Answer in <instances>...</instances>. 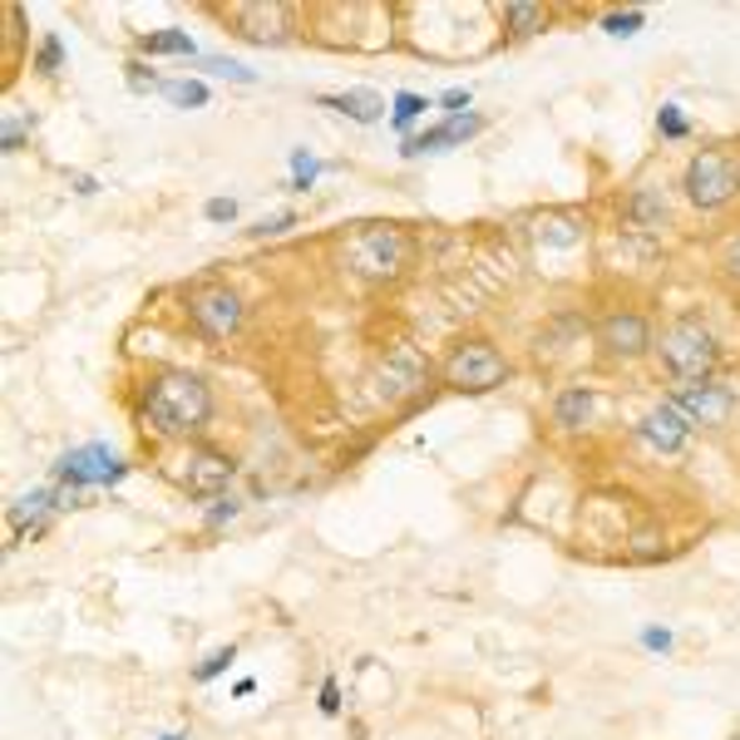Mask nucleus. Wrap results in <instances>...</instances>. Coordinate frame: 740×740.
Listing matches in <instances>:
<instances>
[{
    "label": "nucleus",
    "mask_w": 740,
    "mask_h": 740,
    "mask_svg": "<svg viewBox=\"0 0 740 740\" xmlns=\"http://www.w3.org/2000/svg\"><path fill=\"white\" fill-rule=\"evenodd\" d=\"M316 179H322V159H312L306 149H296L292 153V187H302V193H306Z\"/></svg>",
    "instance_id": "obj_22"
},
{
    "label": "nucleus",
    "mask_w": 740,
    "mask_h": 740,
    "mask_svg": "<svg viewBox=\"0 0 740 740\" xmlns=\"http://www.w3.org/2000/svg\"><path fill=\"white\" fill-rule=\"evenodd\" d=\"M598 346L612 361H637V356H647L657 341H651V322H647L642 312H627V306H617V312H607L602 322H598Z\"/></svg>",
    "instance_id": "obj_9"
},
{
    "label": "nucleus",
    "mask_w": 740,
    "mask_h": 740,
    "mask_svg": "<svg viewBox=\"0 0 740 740\" xmlns=\"http://www.w3.org/2000/svg\"><path fill=\"white\" fill-rule=\"evenodd\" d=\"M642 642H647V647H661V651H667V647H671V632H647Z\"/></svg>",
    "instance_id": "obj_35"
},
{
    "label": "nucleus",
    "mask_w": 740,
    "mask_h": 740,
    "mask_svg": "<svg viewBox=\"0 0 740 740\" xmlns=\"http://www.w3.org/2000/svg\"><path fill=\"white\" fill-rule=\"evenodd\" d=\"M203 70H213V74H227V80H242V84L252 80V70H247V64H237V60H207Z\"/></svg>",
    "instance_id": "obj_30"
},
{
    "label": "nucleus",
    "mask_w": 740,
    "mask_h": 740,
    "mask_svg": "<svg viewBox=\"0 0 740 740\" xmlns=\"http://www.w3.org/2000/svg\"><path fill=\"white\" fill-rule=\"evenodd\" d=\"M341 262H346V272H356L366 282H401L415 262V237L391 223H366V227L346 232Z\"/></svg>",
    "instance_id": "obj_2"
},
{
    "label": "nucleus",
    "mask_w": 740,
    "mask_h": 740,
    "mask_svg": "<svg viewBox=\"0 0 740 740\" xmlns=\"http://www.w3.org/2000/svg\"><path fill=\"white\" fill-rule=\"evenodd\" d=\"M691 419L677 410L671 401H661L657 410H647L642 415V425H637V439L651 449V455H681L687 449V439H691Z\"/></svg>",
    "instance_id": "obj_11"
},
{
    "label": "nucleus",
    "mask_w": 740,
    "mask_h": 740,
    "mask_svg": "<svg viewBox=\"0 0 740 740\" xmlns=\"http://www.w3.org/2000/svg\"><path fill=\"white\" fill-rule=\"evenodd\" d=\"M469 84H464V90H445V94H439V104H445L449 109V114H464V109H469Z\"/></svg>",
    "instance_id": "obj_31"
},
{
    "label": "nucleus",
    "mask_w": 740,
    "mask_h": 740,
    "mask_svg": "<svg viewBox=\"0 0 740 740\" xmlns=\"http://www.w3.org/2000/svg\"><path fill=\"white\" fill-rule=\"evenodd\" d=\"M163 740H187V736H179V731H173V736H163Z\"/></svg>",
    "instance_id": "obj_36"
},
{
    "label": "nucleus",
    "mask_w": 740,
    "mask_h": 740,
    "mask_svg": "<svg viewBox=\"0 0 740 740\" xmlns=\"http://www.w3.org/2000/svg\"><path fill=\"white\" fill-rule=\"evenodd\" d=\"M60 64H64L60 36H45V40H40V50H36V70L40 74H60Z\"/></svg>",
    "instance_id": "obj_24"
},
{
    "label": "nucleus",
    "mask_w": 740,
    "mask_h": 740,
    "mask_svg": "<svg viewBox=\"0 0 740 740\" xmlns=\"http://www.w3.org/2000/svg\"><path fill=\"white\" fill-rule=\"evenodd\" d=\"M671 405H677V410L687 415L691 425L716 429V425H726V419H731L736 395L726 391L721 381H677V391H671Z\"/></svg>",
    "instance_id": "obj_8"
},
{
    "label": "nucleus",
    "mask_w": 740,
    "mask_h": 740,
    "mask_svg": "<svg viewBox=\"0 0 740 740\" xmlns=\"http://www.w3.org/2000/svg\"><path fill=\"white\" fill-rule=\"evenodd\" d=\"M657 134H661V139H687V134H691V119L681 114L677 104H667V109L657 114Z\"/></svg>",
    "instance_id": "obj_23"
},
{
    "label": "nucleus",
    "mask_w": 740,
    "mask_h": 740,
    "mask_svg": "<svg viewBox=\"0 0 740 740\" xmlns=\"http://www.w3.org/2000/svg\"><path fill=\"white\" fill-rule=\"evenodd\" d=\"M187 322L203 331L207 341H227L242 326V296L223 282H207L187 292Z\"/></svg>",
    "instance_id": "obj_6"
},
{
    "label": "nucleus",
    "mask_w": 740,
    "mask_h": 740,
    "mask_svg": "<svg viewBox=\"0 0 740 740\" xmlns=\"http://www.w3.org/2000/svg\"><path fill=\"white\" fill-rule=\"evenodd\" d=\"M322 109H336V114L356 119V124H375L385 114V99L366 94V90H351V94H322Z\"/></svg>",
    "instance_id": "obj_17"
},
{
    "label": "nucleus",
    "mask_w": 740,
    "mask_h": 740,
    "mask_svg": "<svg viewBox=\"0 0 740 740\" xmlns=\"http://www.w3.org/2000/svg\"><path fill=\"white\" fill-rule=\"evenodd\" d=\"M20 139H26V124H20V119H6V134H0V149H6V153H16V149H20Z\"/></svg>",
    "instance_id": "obj_32"
},
{
    "label": "nucleus",
    "mask_w": 740,
    "mask_h": 740,
    "mask_svg": "<svg viewBox=\"0 0 740 740\" xmlns=\"http://www.w3.org/2000/svg\"><path fill=\"white\" fill-rule=\"evenodd\" d=\"M544 26H548V10H544V6H528V0H514V6H504V30H509L514 40L538 36Z\"/></svg>",
    "instance_id": "obj_18"
},
{
    "label": "nucleus",
    "mask_w": 740,
    "mask_h": 740,
    "mask_svg": "<svg viewBox=\"0 0 740 740\" xmlns=\"http://www.w3.org/2000/svg\"><path fill=\"white\" fill-rule=\"evenodd\" d=\"M139 50L143 54H193V40H187V30H149V36H139Z\"/></svg>",
    "instance_id": "obj_19"
},
{
    "label": "nucleus",
    "mask_w": 740,
    "mask_h": 740,
    "mask_svg": "<svg viewBox=\"0 0 740 740\" xmlns=\"http://www.w3.org/2000/svg\"><path fill=\"white\" fill-rule=\"evenodd\" d=\"M425 109H429V99H425V94H395V109H391V124H395V129H401V134H405V129H410V124H415V119H419V114H425Z\"/></svg>",
    "instance_id": "obj_21"
},
{
    "label": "nucleus",
    "mask_w": 740,
    "mask_h": 740,
    "mask_svg": "<svg viewBox=\"0 0 740 740\" xmlns=\"http://www.w3.org/2000/svg\"><path fill=\"white\" fill-rule=\"evenodd\" d=\"M681 187L701 213H716L731 197H740V153L736 149H701L691 153L687 173H681Z\"/></svg>",
    "instance_id": "obj_4"
},
{
    "label": "nucleus",
    "mask_w": 740,
    "mask_h": 740,
    "mask_svg": "<svg viewBox=\"0 0 740 740\" xmlns=\"http://www.w3.org/2000/svg\"><path fill=\"white\" fill-rule=\"evenodd\" d=\"M207 223H232V217H237V203H232V197H207Z\"/></svg>",
    "instance_id": "obj_29"
},
{
    "label": "nucleus",
    "mask_w": 740,
    "mask_h": 740,
    "mask_svg": "<svg viewBox=\"0 0 740 740\" xmlns=\"http://www.w3.org/2000/svg\"><path fill=\"white\" fill-rule=\"evenodd\" d=\"M143 419L153 425V435H197L213 419V391L197 381L193 371H169L143 391Z\"/></svg>",
    "instance_id": "obj_1"
},
{
    "label": "nucleus",
    "mask_w": 740,
    "mask_h": 740,
    "mask_svg": "<svg viewBox=\"0 0 740 740\" xmlns=\"http://www.w3.org/2000/svg\"><path fill=\"white\" fill-rule=\"evenodd\" d=\"M661 366L671 371V381H711L721 366V341L701 316H677L657 341Z\"/></svg>",
    "instance_id": "obj_3"
},
{
    "label": "nucleus",
    "mask_w": 740,
    "mask_h": 740,
    "mask_svg": "<svg viewBox=\"0 0 740 740\" xmlns=\"http://www.w3.org/2000/svg\"><path fill=\"white\" fill-rule=\"evenodd\" d=\"M479 129H484L479 114H449L445 124H435V129H425V134L405 139V159H419V153H435V149H455V143L479 134Z\"/></svg>",
    "instance_id": "obj_13"
},
{
    "label": "nucleus",
    "mask_w": 740,
    "mask_h": 740,
    "mask_svg": "<svg viewBox=\"0 0 740 740\" xmlns=\"http://www.w3.org/2000/svg\"><path fill=\"white\" fill-rule=\"evenodd\" d=\"M592 405H598V395H592L588 385H568V391L554 401V425L558 429H582L592 419Z\"/></svg>",
    "instance_id": "obj_16"
},
{
    "label": "nucleus",
    "mask_w": 740,
    "mask_h": 740,
    "mask_svg": "<svg viewBox=\"0 0 740 740\" xmlns=\"http://www.w3.org/2000/svg\"><path fill=\"white\" fill-rule=\"evenodd\" d=\"M642 10H612V16L602 20V30L607 36H637V30H642Z\"/></svg>",
    "instance_id": "obj_25"
},
{
    "label": "nucleus",
    "mask_w": 740,
    "mask_h": 740,
    "mask_svg": "<svg viewBox=\"0 0 740 740\" xmlns=\"http://www.w3.org/2000/svg\"><path fill=\"white\" fill-rule=\"evenodd\" d=\"M227 16L247 40H257V45H277V40L292 36L296 10L292 6H232Z\"/></svg>",
    "instance_id": "obj_12"
},
{
    "label": "nucleus",
    "mask_w": 740,
    "mask_h": 740,
    "mask_svg": "<svg viewBox=\"0 0 740 740\" xmlns=\"http://www.w3.org/2000/svg\"><path fill=\"white\" fill-rule=\"evenodd\" d=\"M232 657H237V651H232V647H223V651H213V657H207V661H203V667H197V671H193V677H197V681H213V677H217V671H223V667H227V661H232Z\"/></svg>",
    "instance_id": "obj_27"
},
{
    "label": "nucleus",
    "mask_w": 740,
    "mask_h": 740,
    "mask_svg": "<svg viewBox=\"0 0 740 740\" xmlns=\"http://www.w3.org/2000/svg\"><path fill=\"white\" fill-rule=\"evenodd\" d=\"M322 711H326V716L341 711V687H336V681H326V687H322Z\"/></svg>",
    "instance_id": "obj_33"
},
{
    "label": "nucleus",
    "mask_w": 740,
    "mask_h": 740,
    "mask_svg": "<svg viewBox=\"0 0 740 740\" xmlns=\"http://www.w3.org/2000/svg\"><path fill=\"white\" fill-rule=\"evenodd\" d=\"M627 223L632 227H642V232H657V227H667L671 223V207H667V197H661V187H651V183H642V187H632L627 193Z\"/></svg>",
    "instance_id": "obj_15"
},
{
    "label": "nucleus",
    "mask_w": 740,
    "mask_h": 740,
    "mask_svg": "<svg viewBox=\"0 0 740 740\" xmlns=\"http://www.w3.org/2000/svg\"><path fill=\"white\" fill-rule=\"evenodd\" d=\"M721 272H726V277H731V282L740 286V232H736V237L721 247Z\"/></svg>",
    "instance_id": "obj_26"
},
{
    "label": "nucleus",
    "mask_w": 740,
    "mask_h": 740,
    "mask_svg": "<svg viewBox=\"0 0 740 740\" xmlns=\"http://www.w3.org/2000/svg\"><path fill=\"white\" fill-rule=\"evenodd\" d=\"M286 227H296V213H277V217H262V223L252 227V232H257V237H282Z\"/></svg>",
    "instance_id": "obj_28"
},
{
    "label": "nucleus",
    "mask_w": 740,
    "mask_h": 740,
    "mask_svg": "<svg viewBox=\"0 0 740 740\" xmlns=\"http://www.w3.org/2000/svg\"><path fill=\"white\" fill-rule=\"evenodd\" d=\"M375 381H381V395H385V401H410V395L425 391V381H429V361L419 356L415 346H395L391 356L381 361Z\"/></svg>",
    "instance_id": "obj_10"
},
{
    "label": "nucleus",
    "mask_w": 740,
    "mask_h": 740,
    "mask_svg": "<svg viewBox=\"0 0 740 740\" xmlns=\"http://www.w3.org/2000/svg\"><path fill=\"white\" fill-rule=\"evenodd\" d=\"M223 518H237V504H232V499H227V504H217V509L207 514V524H223Z\"/></svg>",
    "instance_id": "obj_34"
},
{
    "label": "nucleus",
    "mask_w": 740,
    "mask_h": 740,
    "mask_svg": "<svg viewBox=\"0 0 740 740\" xmlns=\"http://www.w3.org/2000/svg\"><path fill=\"white\" fill-rule=\"evenodd\" d=\"M124 474V464H119L109 449H74V455L60 459V479L70 484H109Z\"/></svg>",
    "instance_id": "obj_14"
},
{
    "label": "nucleus",
    "mask_w": 740,
    "mask_h": 740,
    "mask_svg": "<svg viewBox=\"0 0 740 740\" xmlns=\"http://www.w3.org/2000/svg\"><path fill=\"white\" fill-rule=\"evenodd\" d=\"M232 474H237L232 455H223V449H207V445H193V449H183V455L173 459V479H179V489L197 494V499L223 494L232 484Z\"/></svg>",
    "instance_id": "obj_7"
},
{
    "label": "nucleus",
    "mask_w": 740,
    "mask_h": 740,
    "mask_svg": "<svg viewBox=\"0 0 740 740\" xmlns=\"http://www.w3.org/2000/svg\"><path fill=\"white\" fill-rule=\"evenodd\" d=\"M163 99L179 109H203L207 104V84L203 80H163Z\"/></svg>",
    "instance_id": "obj_20"
},
{
    "label": "nucleus",
    "mask_w": 740,
    "mask_h": 740,
    "mask_svg": "<svg viewBox=\"0 0 740 740\" xmlns=\"http://www.w3.org/2000/svg\"><path fill=\"white\" fill-rule=\"evenodd\" d=\"M439 375H445V385H455V391L464 395H484L494 391V385L509 381V361L499 356V346L484 336H464L449 346L445 366H439Z\"/></svg>",
    "instance_id": "obj_5"
}]
</instances>
